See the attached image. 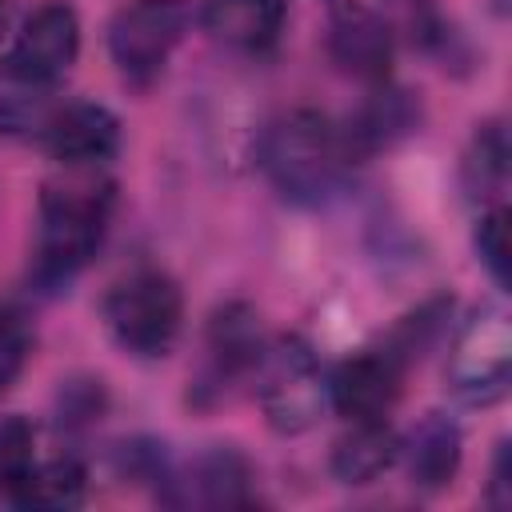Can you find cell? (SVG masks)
I'll use <instances>...</instances> for the list:
<instances>
[{"label": "cell", "instance_id": "52a82bcc", "mask_svg": "<svg viewBox=\"0 0 512 512\" xmlns=\"http://www.w3.org/2000/svg\"><path fill=\"white\" fill-rule=\"evenodd\" d=\"M404 368L408 360L396 348H364L328 376V404L348 420H384L400 400Z\"/></svg>", "mask_w": 512, "mask_h": 512}, {"label": "cell", "instance_id": "5b68a950", "mask_svg": "<svg viewBox=\"0 0 512 512\" xmlns=\"http://www.w3.org/2000/svg\"><path fill=\"white\" fill-rule=\"evenodd\" d=\"M192 24L188 0H132L108 24V52L124 80L148 84L160 76Z\"/></svg>", "mask_w": 512, "mask_h": 512}, {"label": "cell", "instance_id": "8992f818", "mask_svg": "<svg viewBox=\"0 0 512 512\" xmlns=\"http://www.w3.org/2000/svg\"><path fill=\"white\" fill-rule=\"evenodd\" d=\"M512 376V328L504 308L484 304L464 320L448 352V388L464 404H496Z\"/></svg>", "mask_w": 512, "mask_h": 512}, {"label": "cell", "instance_id": "cb8c5ba5", "mask_svg": "<svg viewBox=\"0 0 512 512\" xmlns=\"http://www.w3.org/2000/svg\"><path fill=\"white\" fill-rule=\"evenodd\" d=\"M488 504H492V508H508V504H512V464H508V444H500V452H496L492 480H488Z\"/></svg>", "mask_w": 512, "mask_h": 512}, {"label": "cell", "instance_id": "30bf717a", "mask_svg": "<svg viewBox=\"0 0 512 512\" xmlns=\"http://www.w3.org/2000/svg\"><path fill=\"white\" fill-rule=\"evenodd\" d=\"M40 140L64 168H100L120 148V120L104 104H56Z\"/></svg>", "mask_w": 512, "mask_h": 512}, {"label": "cell", "instance_id": "3957f363", "mask_svg": "<svg viewBox=\"0 0 512 512\" xmlns=\"http://www.w3.org/2000/svg\"><path fill=\"white\" fill-rule=\"evenodd\" d=\"M256 376V396L264 408V420L280 436H300L308 432L324 404H328V376L300 336H276L260 348V360L252 368Z\"/></svg>", "mask_w": 512, "mask_h": 512}, {"label": "cell", "instance_id": "7a4b0ae2", "mask_svg": "<svg viewBox=\"0 0 512 512\" xmlns=\"http://www.w3.org/2000/svg\"><path fill=\"white\" fill-rule=\"evenodd\" d=\"M260 164L284 200L312 208L340 192L352 156L344 148L340 124L312 108H292L264 128Z\"/></svg>", "mask_w": 512, "mask_h": 512}, {"label": "cell", "instance_id": "603a6c76", "mask_svg": "<svg viewBox=\"0 0 512 512\" xmlns=\"http://www.w3.org/2000/svg\"><path fill=\"white\" fill-rule=\"evenodd\" d=\"M100 408H104V388L100 380H72L60 388V424H88V420H100Z\"/></svg>", "mask_w": 512, "mask_h": 512}, {"label": "cell", "instance_id": "7c38bea8", "mask_svg": "<svg viewBox=\"0 0 512 512\" xmlns=\"http://www.w3.org/2000/svg\"><path fill=\"white\" fill-rule=\"evenodd\" d=\"M420 124V108L404 88H392L388 80L376 84V92L348 116V124L340 128L344 148L356 160H368L380 148H392L396 140H404L412 128Z\"/></svg>", "mask_w": 512, "mask_h": 512}, {"label": "cell", "instance_id": "d6986e66", "mask_svg": "<svg viewBox=\"0 0 512 512\" xmlns=\"http://www.w3.org/2000/svg\"><path fill=\"white\" fill-rule=\"evenodd\" d=\"M460 172H464V192L472 200H496L500 196V188L508 180V136L496 120L476 128Z\"/></svg>", "mask_w": 512, "mask_h": 512}, {"label": "cell", "instance_id": "5bb4252c", "mask_svg": "<svg viewBox=\"0 0 512 512\" xmlns=\"http://www.w3.org/2000/svg\"><path fill=\"white\" fill-rule=\"evenodd\" d=\"M200 24L236 52H264L280 40L284 0H200Z\"/></svg>", "mask_w": 512, "mask_h": 512}, {"label": "cell", "instance_id": "d4e9b609", "mask_svg": "<svg viewBox=\"0 0 512 512\" xmlns=\"http://www.w3.org/2000/svg\"><path fill=\"white\" fill-rule=\"evenodd\" d=\"M4 12H8V0H0V24H4Z\"/></svg>", "mask_w": 512, "mask_h": 512}, {"label": "cell", "instance_id": "7402d4cb", "mask_svg": "<svg viewBox=\"0 0 512 512\" xmlns=\"http://www.w3.org/2000/svg\"><path fill=\"white\" fill-rule=\"evenodd\" d=\"M472 244H476L480 264L488 268V276L500 288H508V212L500 204H492L488 212H480Z\"/></svg>", "mask_w": 512, "mask_h": 512}, {"label": "cell", "instance_id": "44dd1931", "mask_svg": "<svg viewBox=\"0 0 512 512\" xmlns=\"http://www.w3.org/2000/svg\"><path fill=\"white\" fill-rule=\"evenodd\" d=\"M36 464V432L24 416H0V496H12Z\"/></svg>", "mask_w": 512, "mask_h": 512}, {"label": "cell", "instance_id": "4fadbf2b", "mask_svg": "<svg viewBox=\"0 0 512 512\" xmlns=\"http://www.w3.org/2000/svg\"><path fill=\"white\" fill-rule=\"evenodd\" d=\"M264 336H260V316L248 304H224L212 312L208 324V388H228L244 376H252L260 360Z\"/></svg>", "mask_w": 512, "mask_h": 512}, {"label": "cell", "instance_id": "9c48e42d", "mask_svg": "<svg viewBox=\"0 0 512 512\" xmlns=\"http://www.w3.org/2000/svg\"><path fill=\"white\" fill-rule=\"evenodd\" d=\"M328 56L340 72L380 84L392 64V28L364 0H340L328 16Z\"/></svg>", "mask_w": 512, "mask_h": 512}, {"label": "cell", "instance_id": "ffe728a7", "mask_svg": "<svg viewBox=\"0 0 512 512\" xmlns=\"http://www.w3.org/2000/svg\"><path fill=\"white\" fill-rule=\"evenodd\" d=\"M32 344H36V328H32L28 308L16 300H4L0 304V396L20 380L32 356Z\"/></svg>", "mask_w": 512, "mask_h": 512}, {"label": "cell", "instance_id": "8fae6325", "mask_svg": "<svg viewBox=\"0 0 512 512\" xmlns=\"http://www.w3.org/2000/svg\"><path fill=\"white\" fill-rule=\"evenodd\" d=\"M248 480L252 468L236 448H208L204 456L192 460L184 476L168 472L164 500L168 504H196V508H240L248 504Z\"/></svg>", "mask_w": 512, "mask_h": 512}, {"label": "cell", "instance_id": "6da1fadb", "mask_svg": "<svg viewBox=\"0 0 512 512\" xmlns=\"http://www.w3.org/2000/svg\"><path fill=\"white\" fill-rule=\"evenodd\" d=\"M116 184L100 168H68V176L48 180L40 192L32 280L44 292L64 288L100 248L112 216Z\"/></svg>", "mask_w": 512, "mask_h": 512}, {"label": "cell", "instance_id": "2e32d148", "mask_svg": "<svg viewBox=\"0 0 512 512\" xmlns=\"http://www.w3.org/2000/svg\"><path fill=\"white\" fill-rule=\"evenodd\" d=\"M400 456V440L384 420H352L332 448V476L340 484H372Z\"/></svg>", "mask_w": 512, "mask_h": 512}, {"label": "cell", "instance_id": "277c9868", "mask_svg": "<svg viewBox=\"0 0 512 512\" xmlns=\"http://www.w3.org/2000/svg\"><path fill=\"white\" fill-rule=\"evenodd\" d=\"M180 320H184V296L176 280L156 268H140L124 276L104 300V324L112 340L140 360L164 356L180 336Z\"/></svg>", "mask_w": 512, "mask_h": 512}, {"label": "cell", "instance_id": "e0dca14e", "mask_svg": "<svg viewBox=\"0 0 512 512\" xmlns=\"http://www.w3.org/2000/svg\"><path fill=\"white\" fill-rule=\"evenodd\" d=\"M88 472L76 456H56L48 464H32V472L20 480V488L8 496L20 508H40V512H64L84 500Z\"/></svg>", "mask_w": 512, "mask_h": 512}, {"label": "cell", "instance_id": "ba28073f", "mask_svg": "<svg viewBox=\"0 0 512 512\" xmlns=\"http://www.w3.org/2000/svg\"><path fill=\"white\" fill-rule=\"evenodd\" d=\"M80 52V20L76 8L64 0L40 4L16 32V44L4 64H12L20 76L56 88V80L76 64Z\"/></svg>", "mask_w": 512, "mask_h": 512}, {"label": "cell", "instance_id": "ac0fdd59", "mask_svg": "<svg viewBox=\"0 0 512 512\" xmlns=\"http://www.w3.org/2000/svg\"><path fill=\"white\" fill-rule=\"evenodd\" d=\"M52 88L20 76L12 64H0V132L4 136H40L52 116Z\"/></svg>", "mask_w": 512, "mask_h": 512}, {"label": "cell", "instance_id": "9a60e30c", "mask_svg": "<svg viewBox=\"0 0 512 512\" xmlns=\"http://www.w3.org/2000/svg\"><path fill=\"white\" fill-rule=\"evenodd\" d=\"M460 444H464V440H460V428H456L448 416L428 412V416L412 428L408 444H400V452H404V460H408L412 484L424 488V492H436V488L452 484V476H456V468H460Z\"/></svg>", "mask_w": 512, "mask_h": 512}]
</instances>
